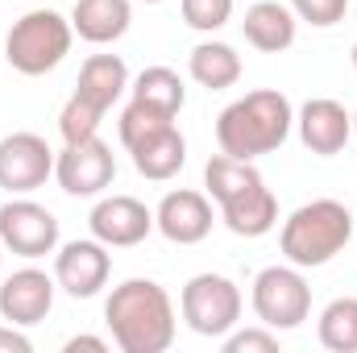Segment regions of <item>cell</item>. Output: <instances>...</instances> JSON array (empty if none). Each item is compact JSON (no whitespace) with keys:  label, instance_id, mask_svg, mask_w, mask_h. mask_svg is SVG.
I'll return each instance as SVG.
<instances>
[{"label":"cell","instance_id":"cell-1","mask_svg":"<svg viewBox=\"0 0 357 353\" xmlns=\"http://www.w3.org/2000/svg\"><path fill=\"white\" fill-rule=\"evenodd\" d=\"M104 324L121 353H167L175 345V303L154 278H125L104 299Z\"/></svg>","mask_w":357,"mask_h":353},{"label":"cell","instance_id":"cell-2","mask_svg":"<svg viewBox=\"0 0 357 353\" xmlns=\"http://www.w3.org/2000/svg\"><path fill=\"white\" fill-rule=\"evenodd\" d=\"M295 125V108L282 91L274 88H258L245 91L241 100H233L229 108H220L216 117V146L229 158L254 163L262 154H274Z\"/></svg>","mask_w":357,"mask_h":353},{"label":"cell","instance_id":"cell-3","mask_svg":"<svg viewBox=\"0 0 357 353\" xmlns=\"http://www.w3.org/2000/svg\"><path fill=\"white\" fill-rule=\"evenodd\" d=\"M204 187L220 208V220L229 225V233L237 237H266L278 225V200L266 187V179L258 175L254 163L229 158V154H212L204 167Z\"/></svg>","mask_w":357,"mask_h":353},{"label":"cell","instance_id":"cell-4","mask_svg":"<svg viewBox=\"0 0 357 353\" xmlns=\"http://www.w3.org/2000/svg\"><path fill=\"white\" fill-rule=\"evenodd\" d=\"M354 241V212L341 200H312L299 204L278 233V250L282 258L299 270H316L328 266L345 246Z\"/></svg>","mask_w":357,"mask_h":353},{"label":"cell","instance_id":"cell-5","mask_svg":"<svg viewBox=\"0 0 357 353\" xmlns=\"http://www.w3.org/2000/svg\"><path fill=\"white\" fill-rule=\"evenodd\" d=\"M71 42H75L71 17H63L54 8H33L13 21V29L4 38V59L21 75H46L71 54Z\"/></svg>","mask_w":357,"mask_h":353},{"label":"cell","instance_id":"cell-6","mask_svg":"<svg viewBox=\"0 0 357 353\" xmlns=\"http://www.w3.org/2000/svg\"><path fill=\"white\" fill-rule=\"evenodd\" d=\"M241 303H245L241 287L233 278H225V274H212V270L187 278V287L178 295V312H183L187 329L199 333V337H212V341H220L225 333L237 329Z\"/></svg>","mask_w":357,"mask_h":353},{"label":"cell","instance_id":"cell-7","mask_svg":"<svg viewBox=\"0 0 357 353\" xmlns=\"http://www.w3.org/2000/svg\"><path fill=\"white\" fill-rule=\"evenodd\" d=\"M250 303H254L258 324H266L274 333H287L312 316V287H307L299 266H266L254 278Z\"/></svg>","mask_w":357,"mask_h":353},{"label":"cell","instance_id":"cell-8","mask_svg":"<svg viewBox=\"0 0 357 353\" xmlns=\"http://www.w3.org/2000/svg\"><path fill=\"white\" fill-rule=\"evenodd\" d=\"M0 246L25 262H38L46 254L59 250V220L50 208H42L38 200H8L0 204Z\"/></svg>","mask_w":357,"mask_h":353},{"label":"cell","instance_id":"cell-9","mask_svg":"<svg viewBox=\"0 0 357 353\" xmlns=\"http://www.w3.org/2000/svg\"><path fill=\"white\" fill-rule=\"evenodd\" d=\"M54 179L67 195L75 200H91L100 195L104 187H112L116 179V158H112V146L96 137H84V142H67L59 154H54Z\"/></svg>","mask_w":357,"mask_h":353},{"label":"cell","instance_id":"cell-10","mask_svg":"<svg viewBox=\"0 0 357 353\" xmlns=\"http://www.w3.org/2000/svg\"><path fill=\"white\" fill-rule=\"evenodd\" d=\"M54 175V150L42 133H8L0 137V187L8 195H29Z\"/></svg>","mask_w":357,"mask_h":353},{"label":"cell","instance_id":"cell-11","mask_svg":"<svg viewBox=\"0 0 357 353\" xmlns=\"http://www.w3.org/2000/svg\"><path fill=\"white\" fill-rule=\"evenodd\" d=\"M112 274V254L104 241L96 237H79V241H67L59 254H54V283L71 295V299H91L104 291Z\"/></svg>","mask_w":357,"mask_h":353},{"label":"cell","instance_id":"cell-12","mask_svg":"<svg viewBox=\"0 0 357 353\" xmlns=\"http://www.w3.org/2000/svg\"><path fill=\"white\" fill-rule=\"evenodd\" d=\"M88 229L108 250H129V246H142L154 233V212L133 195H104L91 208Z\"/></svg>","mask_w":357,"mask_h":353},{"label":"cell","instance_id":"cell-13","mask_svg":"<svg viewBox=\"0 0 357 353\" xmlns=\"http://www.w3.org/2000/svg\"><path fill=\"white\" fill-rule=\"evenodd\" d=\"M54 278L38 266H25V270H13L4 283H0V316L17 329H29V324H42L54 308Z\"/></svg>","mask_w":357,"mask_h":353},{"label":"cell","instance_id":"cell-14","mask_svg":"<svg viewBox=\"0 0 357 353\" xmlns=\"http://www.w3.org/2000/svg\"><path fill=\"white\" fill-rule=\"evenodd\" d=\"M212 220H216L212 216V195L191 191V187L167 191L162 204L154 208V229L175 246H199L212 233Z\"/></svg>","mask_w":357,"mask_h":353},{"label":"cell","instance_id":"cell-15","mask_svg":"<svg viewBox=\"0 0 357 353\" xmlns=\"http://www.w3.org/2000/svg\"><path fill=\"white\" fill-rule=\"evenodd\" d=\"M295 125H299V142L320 154V158H333L349 146L354 137V112L341 104V100H328V96H316L307 100L299 112H295Z\"/></svg>","mask_w":357,"mask_h":353},{"label":"cell","instance_id":"cell-16","mask_svg":"<svg viewBox=\"0 0 357 353\" xmlns=\"http://www.w3.org/2000/svg\"><path fill=\"white\" fill-rule=\"evenodd\" d=\"M241 33L254 50L262 54H282L295 46V33H299V17L291 13V4H278V0H258L245 8V21H241Z\"/></svg>","mask_w":357,"mask_h":353},{"label":"cell","instance_id":"cell-17","mask_svg":"<svg viewBox=\"0 0 357 353\" xmlns=\"http://www.w3.org/2000/svg\"><path fill=\"white\" fill-rule=\"evenodd\" d=\"M129 154H133V167H137L142 179L167 183V179H175L187 167V137L175 125H162V129L146 133L137 146H129Z\"/></svg>","mask_w":357,"mask_h":353},{"label":"cell","instance_id":"cell-18","mask_svg":"<svg viewBox=\"0 0 357 353\" xmlns=\"http://www.w3.org/2000/svg\"><path fill=\"white\" fill-rule=\"evenodd\" d=\"M133 4L129 0H75L71 8V29L91 46H112L116 38L129 33Z\"/></svg>","mask_w":357,"mask_h":353},{"label":"cell","instance_id":"cell-19","mask_svg":"<svg viewBox=\"0 0 357 353\" xmlns=\"http://www.w3.org/2000/svg\"><path fill=\"white\" fill-rule=\"evenodd\" d=\"M129 91V67L121 54H91L88 63L79 67V80H75V91L79 100H88L91 108L108 112L121 96Z\"/></svg>","mask_w":357,"mask_h":353},{"label":"cell","instance_id":"cell-20","mask_svg":"<svg viewBox=\"0 0 357 353\" xmlns=\"http://www.w3.org/2000/svg\"><path fill=\"white\" fill-rule=\"evenodd\" d=\"M187 71H191V80H195L199 88L225 91V88H233V84L241 80V54H237L229 42H212V38H208V42L191 46Z\"/></svg>","mask_w":357,"mask_h":353},{"label":"cell","instance_id":"cell-21","mask_svg":"<svg viewBox=\"0 0 357 353\" xmlns=\"http://www.w3.org/2000/svg\"><path fill=\"white\" fill-rule=\"evenodd\" d=\"M129 91H133L137 104H146V108H154V112H162L171 121H175L178 112H183V104H187V88H183L178 71H171V67H146L129 84Z\"/></svg>","mask_w":357,"mask_h":353},{"label":"cell","instance_id":"cell-22","mask_svg":"<svg viewBox=\"0 0 357 353\" xmlns=\"http://www.w3.org/2000/svg\"><path fill=\"white\" fill-rule=\"evenodd\" d=\"M320 345L333 353H357V299L354 295H341L333 299L324 312H320Z\"/></svg>","mask_w":357,"mask_h":353},{"label":"cell","instance_id":"cell-23","mask_svg":"<svg viewBox=\"0 0 357 353\" xmlns=\"http://www.w3.org/2000/svg\"><path fill=\"white\" fill-rule=\"evenodd\" d=\"M100 121H104L100 108H91L88 100H79V96H71L63 104V112H59V133H63V142H84V137L100 133Z\"/></svg>","mask_w":357,"mask_h":353},{"label":"cell","instance_id":"cell-24","mask_svg":"<svg viewBox=\"0 0 357 353\" xmlns=\"http://www.w3.org/2000/svg\"><path fill=\"white\" fill-rule=\"evenodd\" d=\"M233 4L237 0H178V13L191 29L199 33H216L233 21Z\"/></svg>","mask_w":357,"mask_h":353},{"label":"cell","instance_id":"cell-25","mask_svg":"<svg viewBox=\"0 0 357 353\" xmlns=\"http://www.w3.org/2000/svg\"><path fill=\"white\" fill-rule=\"evenodd\" d=\"M162 125H175V121L162 117V112H154V108H146V104H137V100H129V108H125L121 121H116V129H121V146L129 150V146H137L146 133H154V129H162Z\"/></svg>","mask_w":357,"mask_h":353},{"label":"cell","instance_id":"cell-26","mask_svg":"<svg viewBox=\"0 0 357 353\" xmlns=\"http://www.w3.org/2000/svg\"><path fill=\"white\" fill-rule=\"evenodd\" d=\"M291 13H295L299 21L316 25V29H328V25L345 21L349 0H291Z\"/></svg>","mask_w":357,"mask_h":353},{"label":"cell","instance_id":"cell-27","mask_svg":"<svg viewBox=\"0 0 357 353\" xmlns=\"http://www.w3.org/2000/svg\"><path fill=\"white\" fill-rule=\"evenodd\" d=\"M225 353H278V333L274 329H233L220 337Z\"/></svg>","mask_w":357,"mask_h":353},{"label":"cell","instance_id":"cell-28","mask_svg":"<svg viewBox=\"0 0 357 353\" xmlns=\"http://www.w3.org/2000/svg\"><path fill=\"white\" fill-rule=\"evenodd\" d=\"M33 341L17 329V324H0V353H29Z\"/></svg>","mask_w":357,"mask_h":353},{"label":"cell","instance_id":"cell-29","mask_svg":"<svg viewBox=\"0 0 357 353\" xmlns=\"http://www.w3.org/2000/svg\"><path fill=\"white\" fill-rule=\"evenodd\" d=\"M63 350H67V353H79V350L104 353V350H108V341H104V337H88V333H84V337H71V341H67Z\"/></svg>","mask_w":357,"mask_h":353},{"label":"cell","instance_id":"cell-30","mask_svg":"<svg viewBox=\"0 0 357 353\" xmlns=\"http://www.w3.org/2000/svg\"><path fill=\"white\" fill-rule=\"evenodd\" d=\"M354 137H357V112H354Z\"/></svg>","mask_w":357,"mask_h":353},{"label":"cell","instance_id":"cell-31","mask_svg":"<svg viewBox=\"0 0 357 353\" xmlns=\"http://www.w3.org/2000/svg\"><path fill=\"white\" fill-rule=\"evenodd\" d=\"M354 67H357V46H354Z\"/></svg>","mask_w":357,"mask_h":353},{"label":"cell","instance_id":"cell-32","mask_svg":"<svg viewBox=\"0 0 357 353\" xmlns=\"http://www.w3.org/2000/svg\"><path fill=\"white\" fill-rule=\"evenodd\" d=\"M146 4H162V0H146Z\"/></svg>","mask_w":357,"mask_h":353},{"label":"cell","instance_id":"cell-33","mask_svg":"<svg viewBox=\"0 0 357 353\" xmlns=\"http://www.w3.org/2000/svg\"><path fill=\"white\" fill-rule=\"evenodd\" d=\"M0 262H4V246H0Z\"/></svg>","mask_w":357,"mask_h":353},{"label":"cell","instance_id":"cell-34","mask_svg":"<svg viewBox=\"0 0 357 353\" xmlns=\"http://www.w3.org/2000/svg\"><path fill=\"white\" fill-rule=\"evenodd\" d=\"M354 13H357V0H354Z\"/></svg>","mask_w":357,"mask_h":353}]
</instances>
